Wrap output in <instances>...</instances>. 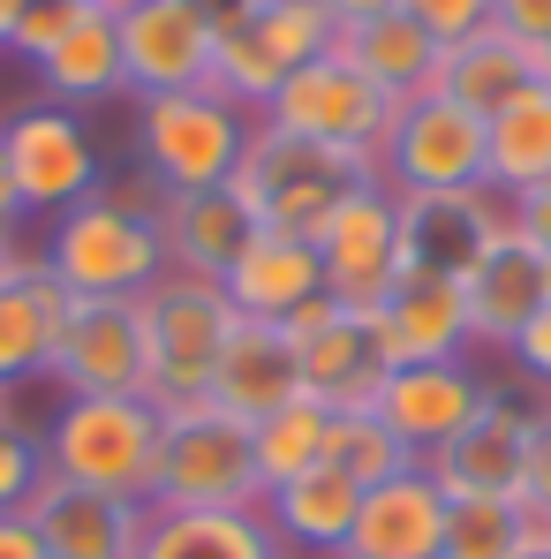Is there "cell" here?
Wrapping results in <instances>:
<instances>
[{"instance_id": "37", "label": "cell", "mask_w": 551, "mask_h": 559, "mask_svg": "<svg viewBox=\"0 0 551 559\" xmlns=\"http://www.w3.org/2000/svg\"><path fill=\"white\" fill-rule=\"evenodd\" d=\"M76 15H84L76 0H31V8H23V23H15V46H8V53L38 69V61H46V53L76 31Z\"/></svg>"}, {"instance_id": "26", "label": "cell", "mask_w": 551, "mask_h": 559, "mask_svg": "<svg viewBox=\"0 0 551 559\" xmlns=\"http://www.w3.org/2000/svg\"><path fill=\"white\" fill-rule=\"evenodd\" d=\"M431 92H446L454 106H468L476 121H491L499 106L537 92V53H529L522 38H506V31H476V38H460V46L439 53V84H431Z\"/></svg>"}, {"instance_id": "43", "label": "cell", "mask_w": 551, "mask_h": 559, "mask_svg": "<svg viewBox=\"0 0 551 559\" xmlns=\"http://www.w3.org/2000/svg\"><path fill=\"white\" fill-rule=\"evenodd\" d=\"M23 189H15V175H8V152H0V235H23Z\"/></svg>"}, {"instance_id": "38", "label": "cell", "mask_w": 551, "mask_h": 559, "mask_svg": "<svg viewBox=\"0 0 551 559\" xmlns=\"http://www.w3.org/2000/svg\"><path fill=\"white\" fill-rule=\"evenodd\" d=\"M506 364L522 371V385H529V401H551V302L522 325V341L506 348Z\"/></svg>"}, {"instance_id": "4", "label": "cell", "mask_w": 551, "mask_h": 559, "mask_svg": "<svg viewBox=\"0 0 551 559\" xmlns=\"http://www.w3.org/2000/svg\"><path fill=\"white\" fill-rule=\"evenodd\" d=\"M257 114H242L227 92L196 84V92H159L129 106V136H136V167L152 197L167 189H227L242 152H250Z\"/></svg>"}, {"instance_id": "10", "label": "cell", "mask_w": 551, "mask_h": 559, "mask_svg": "<svg viewBox=\"0 0 551 559\" xmlns=\"http://www.w3.org/2000/svg\"><path fill=\"white\" fill-rule=\"evenodd\" d=\"M265 121L287 129V136H310V144L378 159V136H385V121H393V98L378 92L356 61L325 53V61H310V69H295V76L279 84V98L265 106Z\"/></svg>"}, {"instance_id": "34", "label": "cell", "mask_w": 551, "mask_h": 559, "mask_svg": "<svg viewBox=\"0 0 551 559\" xmlns=\"http://www.w3.org/2000/svg\"><path fill=\"white\" fill-rule=\"evenodd\" d=\"M333 462L348 468L363 491H370V484H393V476H408V468H423L416 454H408V447H400V439H393V431H385V424H378V416H370V408H348V416H333Z\"/></svg>"}, {"instance_id": "17", "label": "cell", "mask_w": 551, "mask_h": 559, "mask_svg": "<svg viewBox=\"0 0 551 559\" xmlns=\"http://www.w3.org/2000/svg\"><path fill=\"white\" fill-rule=\"evenodd\" d=\"M460 302H468V333H476V356H506L522 341V325L551 302V258L522 235V227H499L491 250L468 265L460 280Z\"/></svg>"}, {"instance_id": "12", "label": "cell", "mask_w": 551, "mask_h": 559, "mask_svg": "<svg viewBox=\"0 0 551 559\" xmlns=\"http://www.w3.org/2000/svg\"><path fill=\"white\" fill-rule=\"evenodd\" d=\"M393 204H400V273L454 280V287L491 250V235L514 227L506 197H491V189H416Z\"/></svg>"}, {"instance_id": "42", "label": "cell", "mask_w": 551, "mask_h": 559, "mask_svg": "<svg viewBox=\"0 0 551 559\" xmlns=\"http://www.w3.org/2000/svg\"><path fill=\"white\" fill-rule=\"evenodd\" d=\"M0 559H46L38 530H31V514H0Z\"/></svg>"}, {"instance_id": "25", "label": "cell", "mask_w": 551, "mask_h": 559, "mask_svg": "<svg viewBox=\"0 0 551 559\" xmlns=\"http://www.w3.org/2000/svg\"><path fill=\"white\" fill-rule=\"evenodd\" d=\"M69 302H76V295L46 273L38 258H31L15 280H0V393H15V385H31V378L53 371Z\"/></svg>"}, {"instance_id": "20", "label": "cell", "mask_w": 551, "mask_h": 559, "mask_svg": "<svg viewBox=\"0 0 551 559\" xmlns=\"http://www.w3.org/2000/svg\"><path fill=\"white\" fill-rule=\"evenodd\" d=\"M212 408H227L235 424H265L279 408H295V401H310L302 393V348H295V333L287 325H265V318H242L235 325V341H227V356H219V371H212V393H204Z\"/></svg>"}, {"instance_id": "32", "label": "cell", "mask_w": 551, "mask_h": 559, "mask_svg": "<svg viewBox=\"0 0 551 559\" xmlns=\"http://www.w3.org/2000/svg\"><path fill=\"white\" fill-rule=\"evenodd\" d=\"M242 23L265 38V53H273L287 76L310 69V61H325V53H340V15L325 0H257Z\"/></svg>"}, {"instance_id": "33", "label": "cell", "mask_w": 551, "mask_h": 559, "mask_svg": "<svg viewBox=\"0 0 551 559\" xmlns=\"http://www.w3.org/2000/svg\"><path fill=\"white\" fill-rule=\"evenodd\" d=\"M250 439H257V476H265V491H273V484L302 476V468L333 462V408H318V401H295V408L265 416Z\"/></svg>"}, {"instance_id": "9", "label": "cell", "mask_w": 551, "mask_h": 559, "mask_svg": "<svg viewBox=\"0 0 551 559\" xmlns=\"http://www.w3.org/2000/svg\"><path fill=\"white\" fill-rule=\"evenodd\" d=\"M537 431H544V401H522V393H491L476 408V424L446 439L431 454V476L446 499H522L529 491V468H537Z\"/></svg>"}, {"instance_id": "39", "label": "cell", "mask_w": 551, "mask_h": 559, "mask_svg": "<svg viewBox=\"0 0 551 559\" xmlns=\"http://www.w3.org/2000/svg\"><path fill=\"white\" fill-rule=\"evenodd\" d=\"M491 31H506L537 53V46H551V0H491Z\"/></svg>"}, {"instance_id": "28", "label": "cell", "mask_w": 551, "mask_h": 559, "mask_svg": "<svg viewBox=\"0 0 551 559\" xmlns=\"http://www.w3.org/2000/svg\"><path fill=\"white\" fill-rule=\"evenodd\" d=\"M340 61H356L393 106L400 98H423L439 84V38L423 23H408L400 8L393 15H370V23H348L340 31Z\"/></svg>"}, {"instance_id": "3", "label": "cell", "mask_w": 551, "mask_h": 559, "mask_svg": "<svg viewBox=\"0 0 551 559\" xmlns=\"http://www.w3.org/2000/svg\"><path fill=\"white\" fill-rule=\"evenodd\" d=\"M370 182H378V159L310 144V136H287L273 121L250 129V152L235 167V197L250 204V219L273 227V235H302V242H318V227L348 197H363Z\"/></svg>"}, {"instance_id": "19", "label": "cell", "mask_w": 551, "mask_h": 559, "mask_svg": "<svg viewBox=\"0 0 551 559\" xmlns=\"http://www.w3.org/2000/svg\"><path fill=\"white\" fill-rule=\"evenodd\" d=\"M370 333H378V348H385V364H393V371H408V364H460V356H476L468 302H460L454 280H416V273H400L393 287H385V302L370 310Z\"/></svg>"}, {"instance_id": "14", "label": "cell", "mask_w": 551, "mask_h": 559, "mask_svg": "<svg viewBox=\"0 0 551 559\" xmlns=\"http://www.w3.org/2000/svg\"><path fill=\"white\" fill-rule=\"evenodd\" d=\"M491 393H499V385L476 371V356H460V364H408V371H385L370 416H378L416 462H431L446 439H460V431L476 424V408H483Z\"/></svg>"}, {"instance_id": "47", "label": "cell", "mask_w": 551, "mask_h": 559, "mask_svg": "<svg viewBox=\"0 0 551 559\" xmlns=\"http://www.w3.org/2000/svg\"><path fill=\"white\" fill-rule=\"evenodd\" d=\"M23 8H31V0H0V53L15 46V23H23Z\"/></svg>"}, {"instance_id": "45", "label": "cell", "mask_w": 551, "mask_h": 559, "mask_svg": "<svg viewBox=\"0 0 551 559\" xmlns=\"http://www.w3.org/2000/svg\"><path fill=\"white\" fill-rule=\"evenodd\" d=\"M31 258H38V250H31L23 235H0V280H15L23 265H31Z\"/></svg>"}, {"instance_id": "46", "label": "cell", "mask_w": 551, "mask_h": 559, "mask_svg": "<svg viewBox=\"0 0 551 559\" xmlns=\"http://www.w3.org/2000/svg\"><path fill=\"white\" fill-rule=\"evenodd\" d=\"M196 8H204V15H212V23H242V15H250V8H257V0H196Z\"/></svg>"}, {"instance_id": "29", "label": "cell", "mask_w": 551, "mask_h": 559, "mask_svg": "<svg viewBox=\"0 0 551 559\" xmlns=\"http://www.w3.org/2000/svg\"><path fill=\"white\" fill-rule=\"evenodd\" d=\"M544 182H551V92L537 84L483 121V189L514 204Z\"/></svg>"}, {"instance_id": "31", "label": "cell", "mask_w": 551, "mask_h": 559, "mask_svg": "<svg viewBox=\"0 0 551 559\" xmlns=\"http://www.w3.org/2000/svg\"><path fill=\"white\" fill-rule=\"evenodd\" d=\"M551 552V522L522 499H454L439 559H529Z\"/></svg>"}, {"instance_id": "16", "label": "cell", "mask_w": 551, "mask_h": 559, "mask_svg": "<svg viewBox=\"0 0 551 559\" xmlns=\"http://www.w3.org/2000/svg\"><path fill=\"white\" fill-rule=\"evenodd\" d=\"M46 378L61 393H152L144 302H69V325H61Z\"/></svg>"}, {"instance_id": "41", "label": "cell", "mask_w": 551, "mask_h": 559, "mask_svg": "<svg viewBox=\"0 0 551 559\" xmlns=\"http://www.w3.org/2000/svg\"><path fill=\"white\" fill-rule=\"evenodd\" d=\"M522 507L551 522V401H544V431H537V468H529V491H522Z\"/></svg>"}, {"instance_id": "30", "label": "cell", "mask_w": 551, "mask_h": 559, "mask_svg": "<svg viewBox=\"0 0 551 559\" xmlns=\"http://www.w3.org/2000/svg\"><path fill=\"white\" fill-rule=\"evenodd\" d=\"M136 559H279V545L257 507H242V514H167V507H152Z\"/></svg>"}, {"instance_id": "2", "label": "cell", "mask_w": 551, "mask_h": 559, "mask_svg": "<svg viewBox=\"0 0 551 559\" xmlns=\"http://www.w3.org/2000/svg\"><path fill=\"white\" fill-rule=\"evenodd\" d=\"M38 265L76 302H144L167 280V242H159L152 197L129 204L121 189H98L84 204H69L61 219H46Z\"/></svg>"}, {"instance_id": "22", "label": "cell", "mask_w": 551, "mask_h": 559, "mask_svg": "<svg viewBox=\"0 0 551 559\" xmlns=\"http://www.w3.org/2000/svg\"><path fill=\"white\" fill-rule=\"evenodd\" d=\"M152 219H159V242H167V273H196V280H227V265L257 235V219L235 197V182L227 189H167V197H152Z\"/></svg>"}, {"instance_id": "7", "label": "cell", "mask_w": 551, "mask_h": 559, "mask_svg": "<svg viewBox=\"0 0 551 559\" xmlns=\"http://www.w3.org/2000/svg\"><path fill=\"white\" fill-rule=\"evenodd\" d=\"M0 152H8V175L23 189V212L31 219H61L69 204H84L106 189V159H98V136L84 129L76 106H53V98H31L0 121Z\"/></svg>"}, {"instance_id": "51", "label": "cell", "mask_w": 551, "mask_h": 559, "mask_svg": "<svg viewBox=\"0 0 551 559\" xmlns=\"http://www.w3.org/2000/svg\"><path fill=\"white\" fill-rule=\"evenodd\" d=\"M0 408H8V393H0Z\"/></svg>"}, {"instance_id": "15", "label": "cell", "mask_w": 551, "mask_h": 559, "mask_svg": "<svg viewBox=\"0 0 551 559\" xmlns=\"http://www.w3.org/2000/svg\"><path fill=\"white\" fill-rule=\"evenodd\" d=\"M287 333L302 348V393L318 408L348 416V408H370L378 401V385H385L393 364H385V348L370 333V310H340L333 295H318L302 318H287Z\"/></svg>"}, {"instance_id": "50", "label": "cell", "mask_w": 551, "mask_h": 559, "mask_svg": "<svg viewBox=\"0 0 551 559\" xmlns=\"http://www.w3.org/2000/svg\"><path fill=\"white\" fill-rule=\"evenodd\" d=\"M529 559H551V552H529Z\"/></svg>"}, {"instance_id": "36", "label": "cell", "mask_w": 551, "mask_h": 559, "mask_svg": "<svg viewBox=\"0 0 551 559\" xmlns=\"http://www.w3.org/2000/svg\"><path fill=\"white\" fill-rule=\"evenodd\" d=\"M400 15L423 23L439 38V53L460 46V38H476V31H491V0H400Z\"/></svg>"}, {"instance_id": "1", "label": "cell", "mask_w": 551, "mask_h": 559, "mask_svg": "<svg viewBox=\"0 0 551 559\" xmlns=\"http://www.w3.org/2000/svg\"><path fill=\"white\" fill-rule=\"evenodd\" d=\"M38 439H46V476L152 507L167 408L152 393H61V408L38 424Z\"/></svg>"}, {"instance_id": "23", "label": "cell", "mask_w": 551, "mask_h": 559, "mask_svg": "<svg viewBox=\"0 0 551 559\" xmlns=\"http://www.w3.org/2000/svg\"><path fill=\"white\" fill-rule=\"evenodd\" d=\"M446 514H454V499L439 491L431 468H408L393 484H370L363 514H356V537H348L340 559H439Z\"/></svg>"}, {"instance_id": "27", "label": "cell", "mask_w": 551, "mask_h": 559, "mask_svg": "<svg viewBox=\"0 0 551 559\" xmlns=\"http://www.w3.org/2000/svg\"><path fill=\"white\" fill-rule=\"evenodd\" d=\"M38 84L53 106H98V98H121L129 92V69H121V23H113V8H84L76 15V31L38 61Z\"/></svg>"}, {"instance_id": "13", "label": "cell", "mask_w": 551, "mask_h": 559, "mask_svg": "<svg viewBox=\"0 0 551 559\" xmlns=\"http://www.w3.org/2000/svg\"><path fill=\"white\" fill-rule=\"evenodd\" d=\"M318 273H325V295L340 310H378L385 302V287L400 280V204H393L385 182L348 197L318 227Z\"/></svg>"}, {"instance_id": "11", "label": "cell", "mask_w": 551, "mask_h": 559, "mask_svg": "<svg viewBox=\"0 0 551 559\" xmlns=\"http://www.w3.org/2000/svg\"><path fill=\"white\" fill-rule=\"evenodd\" d=\"M113 23H121L129 98H159V92H196V84H212L219 23H212L196 0H113Z\"/></svg>"}, {"instance_id": "40", "label": "cell", "mask_w": 551, "mask_h": 559, "mask_svg": "<svg viewBox=\"0 0 551 559\" xmlns=\"http://www.w3.org/2000/svg\"><path fill=\"white\" fill-rule=\"evenodd\" d=\"M506 212H514V227H522V235H529V242H537V250L551 258V182H544V189H529V197H514Z\"/></svg>"}, {"instance_id": "18", "label": "cell", "mask_w": 551, "mask_h": 559, "mask_svg": "<svg viewBox=\"0 0 551 559\" xmlns=\"http://www.w3.org/2000/svg\"><path fill=\"white\" fill-rule=\"evenodd\" d=\"M257 514L273 530L279 559H340L348 537H356V514H363V484L340 462H318L302 476H287V484H273L257 499Z\"/></svg>"}, {"instance_id": "48", "label": "cell", "mask_w": 551, "mask_h": 559, "mask_svg": "<svg viewBox=\"0 0 551 559\" xmlns=\"http://www.w3.org/2000/svg\"><path fill=\"white\" fill-rule=\"evenodd\" d=\"M537 84L551 92V46H537Z\"/></svg>"}, {"instance_id": "6", "label": "cell", "mask_w": 551, "mask_h": 559, "mask_svg": "<svg viewBox=\"0 0 551 559\" xmlns=\"http://www.w3.org/2000/svg\"><path fill=\"white\" fill-rule=\"evenodd\" d=\"M235 302L219 280L196 273H167L152 295H144V341H152V401L159 408H182V401H204L212 393V371L235 341Z\"/></svg>"}, {"instance_id": "49", "label": "cell", "mask_w": 551, "mask_h": 559, "mask_svg": "<svg viewBox=\"0 0 551 559\" xmlns=\"http://www.w3.org/2000/svg\"><path fill=\"white\" fill-rule=\"evenodd\" d=\"M76 8H113V0H76Z\"/></svg>"}, {"instance_id": "5", "label": "cell", "mask_w": 551, "mask_h": 559, "mask_svg": "<svg viewBox=\"0 0 551 559\" xmlns=\"http://www.w3.org/2000/svg\"><path fill=\"white\" fill-rule=\"evenodd\" d=\"M265 499L257 476V439L250 424H235L212 401L167 408V439H159V476H152V507L167 514H242Z\"/></svg>"}, {"instance_id": "44", "label": "cell", "mask_w": 551, "mask_h": 559, "mask_svg": "<svg viewBox=\"0 0 551 559\" xmlns=\"http://www.w3.org/2000/svg\"><path fill=\"white\" fill-rule=\"evenodd\" d=\"M325 8H333V15H340V31H348V23H370V15H393L400 0H325Z\"/></svg>"}, {"instance_id": "35", "label": "cell", "mask_w": 551, "mask_h": 559, "mask_svg": "<svg viewBox=\"0 0 551 559\" xmlns=\"http://www.w3.org/2000/svg\"><path fill=\"white\" fill-rule=\"evenodd\" d=\"M38 484H46V439H38V424H23L15 401H8V408H0V514H23V507L38 499Z\"/></svg>"}, {"instance_id": "8", "label": "cell", "mask_w": 551, "mask_h": 559, "mask_svg": "<svg viewBox=\"0 0 551 559\" xmlns=\"http://www.w3.org/2000/svg\"><path fill=\"white\" fill-rule=\"evenodd\" d=\"M378 182L393 197L416 189H483V121L446 92L400 98L378 136Z\"/></svg>"}, {"instance_id": "21", "label": "cell", "mask_w": 551, "mask_h": 559, "mask_svg": "<svg viewBox=\"0 0 551 559\" xmlns=\"http://www.w3.org/2000/svg\"><path fill=\"white\" fill-rule=\"evenodd\" d=\"M23 514H31L46 559H136V537H144V514H152V507L46 476L38 499H31Z\"/></svg>"}, {"instance_id": "24", "label": "cell", "mask_w": 551, "mask_h": 559, "mask_svg": "<svg viewBox=\"0 0 551 559\" xmlns=\"http://www.w3.org/2000/svg\"><path fill=\"white\" fill-rule=\"evenodd\" d=\"M219 287H227L235 318H265V325H287V318H302V310L325 295V273H318V242L257 227V235H250V250L227 265V280H219Z\"/></svg>"}]
</instances>
